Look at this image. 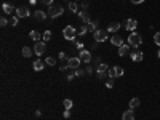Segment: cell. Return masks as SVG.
<instances>
[{"label": "cell", "instance_id": "2e32d148", "mask_svg": "<svg viewBox=\"0 0 160 120\" xmlns=\"http://www.w3.org/2000/svg\"><path fill=\"white\" fill-rule=\"evenodd\" d=\"M111 43L114 45V47H122V45H123V38L120 35H112Z\"/></svg>", "mask_w": 160, "mask_h": 120}, {"label": "cell", "instance_id": "f546056e", "mask_svg": "<svg viewBox=\"0 0 160 120\" xmlns=\"http://www.w3.org/2000/svg\"><path fill=\"white\" fill-rule=\"evenodd\" d=\"M74 45H75V50H79V51L85 50V47H83V43H82V42H77V40H74Z\"/></svg>", "mask_w": 160, "mask_h": 120}, {"label": "cell", "instance_id": "7c38bea8", "mask_svg": "<svg viewBox=\"0 0 160 120\" xmlns=\"http://www.w3.org/2000/svg\"><path fill=\"white\" fill-rule=\"evenodd\" d=\"M130 45L128 43H123L122 47H118V56H127L128 53H130Z\"/></svg>", "mask_w": 160, "mask_h": 120}, {"label": "cell", "instance_id": "5b68a950", "mask_svg": "<svg viewBox=\"0 0 160 120\" xmlns=\"http://www.w3.org/2000/svg\"><path fill=\"white\" fill-rule=\"evenodd\" d=\"M107 75L111 78H117V77H122L123 75V69L120 66H114V67H109V71H107Z\"/></svg>", "mask_w": 160, "mask_h": 120}, {"label": "cell", "instance_id": "9c48e42d", "mask_svg": "<svg viewBox=\"0 0 160 120\" xmlns=\"http://www.w3.org/2000/svg\"><path fill=\"white\" fill-rule=\"evenodd\" d=\"M67 66H69V69H79V66H80V58L79 56H74V58H69L67 59Z\"/></svg>", "mask_w": 160, "mask_h": 120}, {"label": "cell", "instance_id": "ffe728a7", "mask_svg": "<svg viewBox=\"0 0 160 120\" xmlns=\"http://www.w3.org/2000/svg\"><path fill=\"white\" fill-rule=\"evenodd\" d=\"M29 37L34 40V42H40V37H43V34H40L37 31H30L29 32Z\"/></svg>", "mask_w": 160, "mask_h": 120}, {"label": "cell", "instance_id": "f1b7e54d", "mask_svg": "<svg viewBox=\"0 0 160 120\" xmlns=\"http://www.w3.org/2000/svg\"><path fill=\"white\" fill-rule=\"evenodd\" d=\"M75 75L77 77H83V75H86V71L85 69H75Z\"/></svg>", "mask_w": 160, "mask_h": 120}, {"label": "cell", "instance_id": "ba28073f", "mask_svg": "<svg viewBox=\"0 0 160 120\" xmlns=\"http://www.w3.org/2000/svg\"><path fill=\"white\" fill-rule=\"evenodd\" d=\"M136 27H138V21H136V19L130 18V19H127V21H125V29H127V31L133 32Z\"/></svg>", "mask_w": 160, "mask_h": 120}, {"label": "cell", "instance_id": "484cf974", "mask_svg": "<svg viewBox=\"0 0 160 120\" xmlns=\"http://www.w3.org/2000/svg\"><path fill=\"white\" fill-rule=\"evenodd\" d=\"M86 32H88V29H86V24H83V26L79 29V34H77V37H85Z\"/></svg>", "mask_w": 160, "mask_h": 120}, {"label": "cell", "instance_id": "1f68e13d", "mask_svg": "<svg viewBox=\"0 0 160 120\" xmlns=\"http://www.w3.org/2000/svg\"><path fill=\"white\" fill-rule=\"evenodd\" d=\"M59 59H61V61H67V54H66L64 51H59Z\"/></svg>", "mask_w": 160, "mask_h": 120}, {"label": "cell", "instance_id": "8fae6325", "mask_svg": "<svg viewBox=\"0 0 160 120\" xmlns=\"http://www.w3.org/2000/svg\"><path fill=\"white\" fill-rule=\"evenodd\" d=\"M143 59H144V54H143V51H139V50L136 48L135 51L131 53V61L139 63V61H143Z\"/></svg>", "mask_w": 160, "mask_h": 120}, {"label": "cell", "instance_id": "d6986e66", "mask_svg": "<svg viewBox=\"0 0 160 120\" xmlns=\"http://www.w3.org/2000/svg\"><path fill=\"white\" fill-rule=\"evenodd\" d=\"M34 18H35V19H39V21H45V19H46V13L42 11V10H35Z\"/></svg>", "mask_w": 160, "mask_h": 120}, {"label": "cell", "instance_id": "3957f363", "mask_svg": "<svg viewBox=\"0 0 160 120\" xmlns=\"http://www.w3.org/2000/svg\"><path fill=\"white\" fill-rule=\"evenodd\" d=\"M107 31H104V29H98V31L93 32V37H95V42L98 43H102V42H106L107 38H109V35H107Z\"/></svg>", "mask_w": 160, "mask_h": 120}, {"label": "cell", "instance_id": "83f0119b", "mask_svg": "<svg viewBox=\"0 0 160 120\" xmlns=\"http://www.w3.org/2000/svg\"><path fill=\"white\" fill-rule=\"evenodd\" d=\"M45 64H48V66H55V64H56V59L51 58V56H48V58L45 59Z\"/></svg>", "mask_w": 160, "mask_h": 120}, {"label": "cell", "instance_id": "277c9868", "mask_svg": "<svg viewBox=\"0 0 160 120\" xmlns=\"http://www.w3.org/2000/svg\"><path fill=\"white\" fill-rule=\"evenodd\" d=\"M63 13H64V8L61 5H51V7H48V16L50 18H58Z\"/></svg>", "mask_w": 160, "mask_h": 120}, {"label": "cell", "instance_id": "603a6c76", "mask_svg": "<svg viewBox=\"0 0 160 120\" xmlns=\"http://www.w3.org/2000/svg\"><path fill=\"white\" fill-rule=\"evenodd\" d=\"M109 71V66H107V64H104V63H101L99 66L96 67V74H99V72H107Z\"/></svg>", "mask_w": 160, "mask_h": 120}, {"label": "cell", "instance_id": "ee69618b", "mask_svg": "<svg viewBox=\"0 0 160 120\" xmlns=\"http://www.w3.org/2000/svg\"><path fill=\"white\" fill-rule=\"evenodd\" d=\"M74 75H75V74H69V75H67V80H72V78H74Z\"/></svg>", "mask_w": 160, "mask_h": 120}, {"label": "cell", "instance_id": "d4e9b609", "mask_svg": "<svg viewBox=\"0 0 160 120\" xmlns=\"http://www.w3.org/2000/svg\"><path fill=\"white\" fill-rule=\"evenodd\" d=\"M139 104H141V101H139L138 98L130 99V109H136V107H139Z\"/></svg>", "mask_w": 160, "mask_h": 120}, {"label": "cell", "instance_id": "7a4b0ae2", "mask_svg": "<svg viewBox=\"0 0 160 120\" xmlns=\"http://www.w3.org/2000/svg\"><path fill=\"white\" fill-rule=\"evenodd\" d=\"M141 43H143V37L139 35L138 32L133 31V32L130 34V35H128V45H130L131 48H138Z\"/></svg>", "mask_w": 160, "mask_h": 120}, {"label": "cell", "instance_id": "4dcf8cb0", "mask_svg": "<svg viewBox=\"0 0 160 120\" xmlns=\"http://www.w3.org/2000/svg\"><path fill=\"white\" fill-rule=\"evenodd\" d=\"M42 38H43V42H48V40L51 38V31H45V32H43V37H42Z\"/></svg>", "mask_w": 160, "mask_h": 120}, {"label": "cell", "instance_id": "836d02e7", "mask_svg": "<svg viewBox=\"0 0 160 120\" xmlns=\"http://www.w3.org/2000/svg\"><path fill=\"white\" fill-rule=\"evenodd\" d=\"M18 19H19L18 16H13V18H11V21H10V24H11L13 27H14V26H18Z\"/></svg>", "mask_w": 160, "mask_h": 120}, {"label": "cell", "instance_id": "4316f807", "mask_svg": "<svg viewBox=\"0 0 160 120\" xmlns=\"http://www.w3.org/2000/svg\"><path fill=\"white\" fill-rule=\"evenodd\" d=\"M63 106H64V109H72V106H74V101H72V99H64V101H63Z\"/></svg>", "mask_w": 160, "mask_h": 120}, {"label": "cell", "instance_id": "e575fe53", "mask_svg": "<svg viewBox=\"0 0 160 120\" xmlns=\"http://www.w3.org/2000/svg\"><path fill=\"white\" fill-rule=\"evenodd\" d=\"M67 69H69V66H67V61H66L64 64H61V67H59V71H61V72H64V71H67Z\"/></svg>", "mask_w": 160, "mask_h": 120}, {"label": "cell", "instance_id": "f6af8a7d", "mask_svg": "<svg viewBox=\"0 0 160 120\" xmlns=\"http://www.w3.org/2000/svg\"><path fill=\"white\" fill-rule=\"evenodd\" d=\"M35 2H37V0H29V3H30V5H35Z\"/></svg>", "mask_w": 160, "mask_h": 120}, {"label": "cell", "instance_id": "60d3db41", "mask_svg": "<svg viewBox=\"0 0 160 120\" xmlns=\"http://www.w3.org/2000/svg\"><path fill=\"white\" fill-rule=\"evenodd\" d=\"M80 10H85V11H88V3H86V2H83V3L80 5Z\"/></svg>", "mask_w": 160, "mask_h": 120}, {"label": "cell", "instance_id": "7dc6e473", "mask_svg": "<svg viewBox=\"0 0 160 120\" xmlns=\"http://www.w3.org/2000/svg\"><path fill=\"white\" fill-rule=\"evenodd\" d=\"M64 2H72V0H64Z\"/></svg>", "mask_w": 160, "mask_h": 120}, {"label": "cell", "instance_id": "bcb514c9", "mask_svg": "<svg viewBox=\"0 0 160 120\" xmlns=\"http://www.w3.org/2000/svg\"><path fill=\"white\" fill-rule=\"evenodd\" d=\"M157 56H158V58H160V48H158V53H157Z\"/></svg>", "mask_w": 160, "mask_h": 120}, {"label": "cell", "instance_id": "9a60e30c", "mask_svg": "<svg viewBox=\"0 0 160 120\" xmlns=\"http://www.w3.org/2000/svg\"><path fill=\"white\" fill-rule=\"evenodd\" d=\"M122 120H135V112H133V109H128L122 114Z\"/></svg>", "mask_w": 160, "mask_h": 120}, {"label": "cell", "instance_id": "8d00e7d4", "mask_svg": "<svg viewBox=\"0 0 160 120\" xmlns=\"http://www.w3.org/2000/svg\"><path fill=\"white\" fill-rule=\"evenodd\" d=\"M63 117H64V118H69V117H71V109H66V111L63 112Z\"/></svg>", "mask_w": 160, "mask_h": 120}, {"label": "cell", "instance_id": "30bf717a", "mask_svg": "<svg viewBox=\"0 0 160 120\" xmlns=\"http://www.w3.org/2000/svg\"><path fill=\"white\" fill-rule=\"evenodd\" d=\"M16 16H18V18H27V16H30L29 8H26V7H19V8H16Z\"/></svg>", "mask_w": 160, "mask_h": 120}, {"label": "cell", "instance_id": "5bb4252c", "mask_svg": "<svg viewBox=\"0 0 160 120\" xmlns=\"http://www.w3.org/2000/svg\"><path fill=\"white\" fill-rule=\"evenodd\" d=\"M2 10H3L5 14H11L13 11H16V8H14L11 3H3V5H2Z\"/></svg>", "mask_w": 160, "mask_h": 120}, {"label": "cell", "instance_id": "7bdbcfd3", "mask_svg": "<svg viewBox=\"0 0 160 120\" xmlns=\"http://www.w3.org/2000/svg\"><path fill=\"white\" fill-rule=\"evenodd\" d=\"M130 2H131V3H135V5H139V3H143L144 0H130Z\"/></svg>", "mask_w": 160, "mask_h": 120}, {"label": "cell", "instance_id": "ac0fdd59", "mask_svg": "<svg viewBox=\"0 0 160 120\" xmlns=\"http://www.w3.org/2000/svg\"><path fill=\"white\" fill-rule=\"evenodd\" d=\"M32 67H34V71H42V69L45 67V61H42V59H35Z\"/></svg>", "mask_w": 160, "mask_h": 120}, {"label": "cell", "instance_id": "d6a6232c", "mask_svg": "<svg viewBox=\"0 0 160 120\" xmlns=\"http://www.w3.org/2000/svg\"><path fill=\"white\" fill-rule=\"evenodd\" d=\"M154 42H155V45L160 47V32H157L155 35H154Z\"/></svg>", "mask_w": 160, "mask_h": 120}, {"label": "cell", "instance_id": "b9f144b4", "mask_svg": "<svg viewBox=\"0 0 160 120\" xmlns=\"http://www.w3.org/2000/svg\"><path fill=\"white\" fill-rule=\"evenodd\" d=\"M85 71H86V75H88V74H91V72H93V67H91L90 64H88V66H86V69H85Z\"/></svg>", "mask_w": 160, "mask_h": 120}, {"label": "cell", "instance_id": "4fadbf2b", "mask_svg": "<svg viewBox=\"0 0 160 120\" xmlns=\"http://www.w3.org/2000/svg\"><path fill=\"white\" fill-rule=\"evenodd\" d=\"M79 18L82 19V23H83V24L90 23V13L85 11V10H80V11H79Z\"/></svg>", "mask_w": 160, "mask_h": 120}, {"label": "cell", "instance_id": "d590c367", "mask_svg": "<svg viewBox=\"0 0 160 120\" xmlns=\"http://www.w3.org/2000/svg\"><path fill=\"white\" fill-rule=\"evenodd\" d=\"M40 2L43 5H46V7H51V5H53V0H40Z\"/></svg>", "mask_w": 160, "mask_h": 120}, {"label": "cell", "instance_id": "74e56055", "mask_svg": "<svg viewBox=\"0 0 160 120\" xmlns=\"http://www.w3.org/2000/svg\"><path fill=\"white\" fill-rule=\"evenodd\" d=\"M8 24V21H7V18H0V26L2 27H5Z\"/></svg>", "mask_w": 160, "mask_h": 120}, {"label": "cell", "instance_id": "52a82bcc", "mask_svg": "<svg viewBox=\"0 0 160 120\" xmlns=\"http://www.w3.org/2000/svg\"><path fill=\"white\" fill-rule=\"evenodd\" d=\"M79 58H80V61H83L86 64L91 63V53L88 51V50H82V51H79Z\"/></svg>", "mask_w": 160, "mask_h": 120}, {"label": "cell", "instance_id": "e0dca14e", "mask_svg": "<svg viewBox=\"0 0 160 120\" xmlns=\"http://www.w3.org/2000/svg\"><path fill=\"white\" fill-rule=\"evenodd\" d=\"M120 27H122L120 23H115V21H114V23H111L109 26H107L106 31H107V32H118V29H120Z\"/></svg>", "mask_w": 160, "mask_h": 120}, {"label": "cell", "instance_id": "8992f818", "mask_svg": "<svg viewBox=\"0 0 160 120\" xmlns=\"http://www.w3.org/2000/svg\"><path fill=\"white\" fill-rule=\"evenodd\" d=\"M46 50V42H43V40H40V42H35V47H34V51L37 56H42V54L45 53Z\"/></svg>", "mask_w": 160, "mask_h": 120}, {"label": "cell", "instance_id": "f35d334b", "mask_svg": "<svg viewBox=\"0 0 160 120\" xmlns=\"http://www.w3.org/2000/svg\"><path fill=\"white\" fill-rule=\"evenodd\" d=\"M96 75H98V78H99V80H102V78H106L107 72H99V74H96Z\"/></svg>", "mask_w": 160, "mask_h": 120}, {"label": "cell", "instance_id": "44dd1931", "mask_svg": "<svg viewBox=\"0 0 160 120\" xmlns=\"http://www.w3.org/2000/svg\"><path fill=\"white\" fill-rule=\"evenodd\" d=\"M86 29H88V32L98 31V21H90L88 24H86Z\"/></svg>", "mask_w": 160, "mask_h": 120}, {"label": "cell", "instance_id": "7402d4cb", "mask_svg": "<svg viewBox=\"0 0 160 120\" xmlns=\"http://www.w3.org/2000/svg\"><path fill=\"white\" fill-rule=\"evenodd\" d=\"M32 51H34V50L30 47H23V56L24 58H30V56H32Z\"/></svg>", "mask_w": 160, "mask_h": 120}, {"label": "cell", "instance_id": "ab89813d", "mask_svg": "<svg viewBox=\"0 0 160 120\" xmlns=\"http://www.w3.org/2000/svg\"><path fill=\"white\" fill-rule=\"evenodd\" d=\"M106 87H107V88H114V78H111L109 82L106 83Z\"/></svg>", "mask_w": 160, "mask_h": 120}, {"label": "cell", "instance_id": "6da1fadb", "mask_svg": "<svg viewBox=\"0 0 160 120\" xmlns=\"http://www.w3.org/2000/svg\"><path fill=\"white\" fill-rule=\"evenodd\" d=\"M77 34H79V31L74 27V26H66L63 29V35L66 40H71V42H74V40L77 38Z\"/></svg>", "mask_w": 160, "mask_h": 120}, {"label": "cell", "instance_id": "cb8c5ba5", "mask_svg": "<svg viewBox=\"0 0 160 120\" xmlns=\"http://www.w3.org/2000/svg\"><path fill=\"white\" fill-rule=\"evenodd\" d=\"M69 10L72 13H79V5L75 3V0H72V2H69Z\"/></svg>", "mask_w": 160, "mask_h": 120}]
</instances>
